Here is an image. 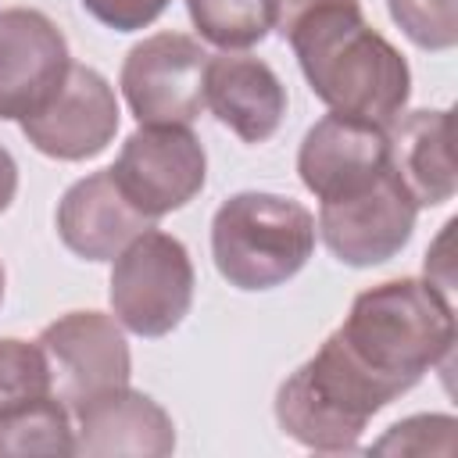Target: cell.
I'll return each instance as SVG.
<instances>
[{
	"mask_svg": "<svg viewBox=\"0 0 458 458\" xmlns=\"http://www.w3.org/2000/svg\"><path fill=\"white\" fill-rule=\"evenodd\" d=\"M32 394H50V369L39 344L0 336V404Z\"/></svg>",
	"mask_w": 458,
	"mask_h": 458,
	"instance_id": "21",
	"label": "cell"
},
{
	"mask_svg": "<svg viewBox=\"0 0 458 458\" xmlns=\"http://www.w3.org/2000/svg\"><path fill=\"white\" fill-rule=\"evenodd\" d=\"M419 204L390 168L369 190L333 200L318 208L315 233L329 247V254L351 268H372L404 250L415 229Z\"/></svg>",
	"mask_w": 458,
	"mask_h": 458,
	"instance_id": "9",
	"label": "cell"
},
{
	"mask_svg": "<svg viewBox=\"0 0 458 458\" xmlns=\"http://www.w3.org/2000/svg\"><path fill=\"white\" fill-rule=\"evenodd\" d=\"M397 401L329 333L276 390V422L311 451H354L379 408Z\"/></svg>",
	"mask_w": 458,
	"mask_h": 458,
	"instance_id": "4",
	"label": "cell"
},
{
	"mask_svg": "<svg viewBox=\"0 0 458 458\" xmlns=\"http://www.w3.org/2000/svg\"><path fill=\"white\" fill-rule=\"evenodd\" d=\"M204 107L243 143H265L283 125L286 86L261 57L222 50L204 68Z\"/></svg>",
	"mask_w": 458,
	"mask_h": 458,
	"instance_id": "13",
	"label": "cell"
},
{
	"mask_svg": "<svg viewBox=\"0 0 458 458\" xmlns=\"http://www.w3.org/2000/svg\"><path fill=\"white\" fill-rule=\"evenodd\" d=\"M193 283V261L182 240L150 225L114 258L111 311L118 326L136 336H168L190 315Z\"/></svg>",
	"mask_w": 458,
	"mask_h": 458,
	"instance_id": "5",
	"label": "cell"
},
{
	"mask_svg": "<svg viewBox=\"0 0 458 458\" xmlns=\"http://www.w3.org/2000/svg\"><path fill=\"white\" fill-rule=\"evenodd\" d=\"M336 344L394 397L444 365L454 347V301L429 279H386L351 301Z\"/></svg>",
	"mask_w": 458,
	"mask_h": 458,
	"instance_id": "2",
	"label": "cell"
},
{
	"mask_svg": "<svg viewBox=\"0 0 458 458\" xmlns=\"http://www.w3.org/2000/svg\"><path fill=\"white\" fill-rule=\"evenodd\" d=\"M72 68L68 39L36 7L0 11V122L36 114Z\"/></svg>",
	"mask_w": 458,
	"mask_h": 458,
	"instance_id": "10",
	"label": "cell"
},
{
	"mask_svg": "<svg viewBox=\"0 0 458 458\" xmlns=\"http://www.w3.org/2000/svg\"><path fill=\"white\" fill-rule=\"evenodd\" d=\"M200 39L222 50H247L272 32V0H186Z\"/></svg>",
	"mask_w": 458,
	"mask_h": 458,
	"instance_id": "18",
	"label": "cell"
},
{
	"mask_svg": "<svg viewBox=\"0 0 458 458\" xmlns=\"http://www.w3.org/2000/svg\"><path fill=\"white\" fill-rule=\"evenodd\" d=\"M36 344L50 369V394L68 411H79L100 394L129 386V344L118 318L104 311H68L43 326Z\"/></svg>",
	"mask_w": 458,
	"mask_h": 458,
	"instance_id": "7",
	"label": "cell"
},
{
	"mask_svg": "<svg viewBox=\"0 0 458 458\" xmlns=\"http://www.w3.org/2000/svg\"><path fill=\"white\" fill-rule=\"evenodd\" d=\"M111 179L136 211L157 222L204 190L208 154L190 125H140L125 136Z\"/></svg>",
	"mask_w": 458,
	"mask_h": 458,
	"instance_id": "6",
	"label": "cell"
},
{
	"mask_svg": "<svg viewBox=\"0 0 458 458\" xmlns=\"http://www.w3.org/2000/svg\"><path fill=\"white\" fill-rule=\"evenodd\" d=\"M14 193H18V165H14L11 150L0 147V215L11 208Z\"/></svg>",
	"mask_w": 458,
	"mask_h": 458,
	"instance_id": "24",
	"label": "cell"
},
{
	"mask_svg": "<svg viewBox=\"0 0 458 458\" xmlns=\"http://www.w3.org/2000/svg\"><path fill=\"white\" fill-rule=\"evenodd\" d=\"M82 7L114 32H140L165 14L168 0H82Z\"/></svg>",
	"mask_w": 458,
	"mask_h": 458,
	"instance_id": "22",
	"label": "cell"
},
{
	"mask_svg": "<svg viewBox=\"0 0 458 458\" xmlns=\"http://www.w3.org/2000/svg\"><path fill=\"white\" fill-rule=\"evenodd\" d=\"M458 422L451 415H411L394 422L376 444V454H451Z\"/></svg>",
	"mask_w": 458,
	"mask_h": 458,
	"instance_id": "20",
	"label": "cell"
},
{
	"mask_svg": "<svg viewBox=\"0 0 458 458\" xmlns=\"http://www.w3.org/2000/svg\"><path fill=\"white\" fill-rule=\"evenodd\" d=\"M75 415V454H143L165 458L175 451L172 415L147 394L118 386L82 404Z\"/></svg>",
	"mask_w": 458,
	"mask_h": 458,
	"instance_id": "15",
	"label": "cell"
},
{
	"mask_svg": "<svg viewBox=\"0 0 458 458\" xmlns=\"http://www.w3.org/2000/svg\"><path fill=\"white\" fill-rule=\"evenodd\" d=\"M4 286H7V276H4V265H0V304H4Z\"/></svg>",
	"mask_w": 458,
	"mask_h": 458,
	"instance_id": "25",
	"label": "cell"
},
{
	"mask_svg": "<svg viewBox=\"0 0 458 458\" xmlns=\"http://www.w3.org/2000/svg\"><path fill=\"white\" fill-rule=\"evenodd\" d=\"M390 172V140L386 125L336 114L329 111L318 118L297 150V175L301 182L322 200H347Z\"/></svg>",
	"mask_w": 458,
	"mask_h": 458,
	"instance_id": "11",
	"label": "cell"
},
{
	"mask_svg": "<svg viewBox=\"0 0 458 458\" xmlns=\"http://www.w3.org/2000/svg\"><path fill=\"white\" fill-rule=\"evenodd\" d=\"M118 118L122 111L111 82L89 64H72L61 89L36 114L21 118V132L54 161H86L107 150Z\"/></svg>",
	"mask_w": 458,
	"mask_h": 458,
	"instance_id": "12",
	"label": "cell"
},
{
	"mask_svg": "<svg viewBox=\"0 0 458 458\" xmlns=\"http://www.w3.org/2000/svg\"><path fill=\"white\" fill-rule=\"evenodd\" d=\"M394 25L422 50H451L458 43L454 0H386Z\"/></svg>",
	"mask_w": 458,
	"mask_h": 458,
	"instance_id": "19",
	"label": "cell"
},
{
	"mask_svg": "<svg viewBox=\"0 0 458 458\" xmlns=\"http://www.w3.org/2000/svg\"><path fill=\"white\" fill-rule=\"evenodd\" d=\"M315 250V215L279 193L243 190L211 218V258L236 290H276L293 279Z\"/></svg>",
	"mask_w": 458,
	"mask_h": 458,
	"instance_id": "3",
	"label": "cell"
},
{
	"mask_svg": "<svg viewBox=\"0 0 458 458\" xmlns=\"http://www.w3.org/2000/svg\"><path fill=\"white\" fill-rule=\"evenodd\" d=\"M57 236L61 243L86 261H114L140 233L154 222L136 211L111 179V168H100L64 190L57 200Z\"/></svg>",
	"mask_w": 458,
	"mask_h": 458,
	"instance_id": "14",
	"label": "cell"
},
{
	"mask_svg": "<svg viewBox=\"0 0 458 458\" xmlns=\"http://www.w3.org/2000/svg\"><path fill=\"white\" fill-rule=\"evenodd\" d=\"M283 39L290 43L311 93L336 114L390 125L408 97L411 72L404 54L376 32L361 0H336L297 18Z\"/></svg>",
	"mask_w": 458,
	"mask_h": 458,
	"instance_id": "1",
	"label": "cell"
},
{
	"mask_svg": "<svg viewBox=\"0 0 458 458\" xmlns=\"http://www.w3.org/2000/svg\"><path fill=\"white\" fill-rule=\"evenodd\" d=\"M208 50L186 32H154L122 61V97L140 125H190L204 107Z\"/></svg>",
	"mask_w": 458,
	"mask_h": 458,
	"instance_id": "8",
	"label": "cell"
},
{
	"mask_svg": "<svg viewBox=\"0 0 458 458\" xmlns=\"http://www.w3.org/2000/svg\"><path fill=\"white\" fill-rule=\"evenodd\" d=\"M326 4H336V0H272V29L283 36L297 18H304L308 11L326 7Z\"/></svg>",
	"mask_w": 458,
	"mask_h": 458,
	"instance_id": "23",
	"label": "cell"
},
{
	"mask_svg": "<svg viewBox=\"0 0 458 458\" xmlns=\"http://www.w3.org/2000/svg\"><path fill=\"white\" fill-rule=\"evenodd\" d=\"M7 454H75L72 411L54 394L0 404V458Z\"/></svg>",
	"mask_w": 458,
	"mask_h": 458,
	"instance_id": "17",
	"label": "cell"
},
{
	"mask_svg": "<svg viewBox=\"0 0 458 458\" xmlns=\"http://www.w3.org/2000/svg\"><path fill=\"white\" fill-rule=\"evenodd\" d=\"M390 168L411 193L419 208L447 204L458 190L454 157H451V111H401L386 125Z\"/></svg>",
	"mask_w": 458,
	"mask_h": 458,
	"instance_id": "16",
	"label": "cell"
}]
</instances>
